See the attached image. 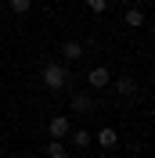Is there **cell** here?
<instances>
[{"instance_id":"ba28073f","label":"cell","mask_w":155,"mask_h":158,"mask_svg":"<svg viewBox=\"0 0 155 158\" xmlns=\"http://www.w3.org/2000/svg\"><path fill=\"white\" fill-rule=\"evenodd\" d=\"M72 108H76V111H94V97H83V94H72Z\"/></svg>"},{"instance_id":"7c38bea8","label":"cell","mask_w":155,"mask_h":158,"mask_svg":"<svg viewBox=\"0 0 155 158\" xmlns=\"http://www.w3.org/2000/svg\"><path fill=\"white\" fill-rule=\"evenodd\" d=\"M87 7L94 11V15H105V7H108V4H105V0H87Z\"/></svg>"},{"instance_id":"6da1fadb","label":"cell","mask_w":155,"mask_h":158,"mask_svg":"<svg viewBox=\"0 0 155 158\" xmlns=\"http://www.w3.org/2000/svg\"><path fill=\"white\" fill-rule=\"evenodd\" d=\"M40 79H43V86H47V90H61V86L69 83V69L58 65V61H47L43 72H40Z\"/></svg>"},{"instance_id":"7a4b0ae2","label":"cell","mask_w":155,"mask_h":158,"mask_svg":"<svg viewBox=\"0 0 155 158\" xmlns=\"http://www.w3.org/2000/svg\"><path fill=\"white\" fill-rule=\"evenodd\" d=\"M47 133H51V140L69 137V133H72V118H69V115H54V118L47 122Z\"/></svg>"},{"instance_id":"8fae6325","label":"cell","mask_w":155,"mask_h":158,"mask_svg":"<svg viewBox=\"0 0 155 158\" xmlns=\"http://www.w3.org/2000/svg\"><path fill=\"white\" fill-rule=\"evenodd\" d=\"M7 7L15 11V15H29V7H33V0H7Z\"/></svg>"},{"instance_id":"30bf717a","label":"cell","mask_w":155,"mask_h":158,"mask_svg":"<svg viewBox=\"0 0 155 158\" xmlns=\"http://www.w3.org/2000/svg\"><path fill=\"white\" fill-rule=\"evenodd\" d=\"M90 140L94 137H90L87 129H72V144H76V148H90Z\"/></svg>"},{"instance_id":"8992f818","label":"cell","mask_w":155,"mask_h":158,"mask_svg":"<svg viewBox=\"0 0 155 158\" xmlns=\"http://www.w3.org/2000/svg\"><path fill=\"white\" fill-rule=\"evenodd\" d=\"M97 144H101V148H116V144H119V133H116V129H112V126H105V129H101V133H97Z\"/></svg>"},{"instance_id":"277c9868","label":"cell","mask_w":155,"mask_h":158,"mask_svg":"<svg viewBox=\"0 0 155 158\" xmlns=\"http://www.w3.org/2000/svg\"><path fill=\"white\" fill-rule=\"evenodd\" d=\"M61 58L65 61H79L83 58V43H79V40H65V43H61Z\"/></svg>"},{"instance_id":"4fadbf2b","label":"cell","mask_w":155,"mask_h":158,"mask_svg":"<svg viewBox=\"0 0 155 158\" xmlns=\"http://www.w3.org/2000/svg\"><path fill=\"white\" fill-rule=\"evenodd\" d=\"M152 40H155V25H152Z\"/></svg>"},{"instance_id":"9c48e42d","label":"cell","mask_w":155,"mask_h":158,"mask_svg":"<svg viewBox=\"0 0 155 158\" xmlns=\"http://www.w3.org/2000/svg\"><path fill=\"white\" fill-rule=\"evenodd\" d=\"M47 158H69V148L61 144V140H51L47 144Z\"/></svg>"},{"instance_id":"3957f363","label":"cell","mask_w":155,"mask_h":158,"mask_svg":"<svg viewBox=\"0 0 155 158\" xmlns=\"http://www.w3.org/2000/svg\"><path fill=\"white\" fill-rule=\"evenodd\" d=\"M108 83H112V72H108L105 65H94V69L87 72V86L90 90H105Z\"/></svg>"},{"instance_id":"52a82bcc","label":"cell","mask_w":155,"mask_h":158,"mask_svg":"<svg viewBox=\"0 0 155 158\" xmlns=\"http://www.w3.org/2000/svg\"><path fill=\"white\" fill-rule=\"evenodd\" d=\"M123 22L130 25V29H141V25H144V11H141V7H130L123 15Z\"/></svg>"},{"instance_id":"5b68a950","label":"cell","mask_w":155,"mask_h":158,"mask_svg":"<svg viewBox=\"0 0 155 158\" xmlns=\"http://www.w3.org/2000/svg\"><path fill=\"white\" fill-rule=\"evenodd\" d=\"M116 94H119V97H134V94H137V79L134 76H119L116 79Z\"/></svg>"}]
</instances>
